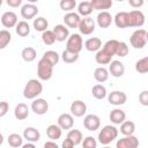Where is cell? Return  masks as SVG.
Returning <instances> with one entry per match:
<instances>
[{
	"mask_svg": "<svg viewBox=\"0 0 148 148\" xmlns=\"http://www.w3.org/2000/svg\"><path fill=\"white\" fill-rule=\"evenodd\" d=\"M43 92V84L40 82V80L37 79H30L23 89V96L27 99H36L38 98V96Z\"/></svg>",
	"mask_w": 148,
	"mask_h": 148,
	"instance_id": "cell-1",
	"label": "cell"
},
{
	"mask_svg": "<svg viewBox=\"0 0 148 148\" xmlns=\"http://www.w3.org/2000/svg\"><path fill=\"white\" fill-rule=\"evenodd\" d=\"M118 133H119V131H118V128L114 125H105L98 132V135H97L98 142L101 145H103V146H108L113 140L117 139Z\"/></svg>",
	"mask_w": 148,
	"mask_h": 148,
	"instance_id": "cell-2",
	"label": "cell"
},
{
	"mask_svg": "<svg viewBox=\"0 0 148 148\" xmlns=\"http://www.w3.org/2000/svg\"><path fill=\"white\" fill-rule=\"evenodd\" d=\"M53 67L49 61L40 58L37 64V76L40 81H49L53 75Z\"/></svg>",
	"mask_w": 148,
	"mask_h": 148,
	"instance_id": "cell-3",
	"label": "cell"
},
{
	"mask_svg": "<svg viewBox=\"0 0 148 148\" xmlns=\"http://www.w3.org/2000/svg\"><path fill=\"white\" fill-rule=\"evenodd\" d=\"M147 42V30L145 29H136L130 37V43L134 49H143Z\"/></svg>",
	"mask_w": 148,
	"mask_h": 148,
	"instance_id": "cell-4",
	"label": "cell"
},
{
	"mask_svg": "<svg viewBox=\"0 0 148 148\" xmlns=\"http://www.w3.org/2000/svg\"><path fill=\"white\" fill-rule=\"evenodd\" d=\"M83 49V39L80 34H72L66 42V50L74 53H80Z\"/></svg>",
	"mask_w": 148,
	"mask_h": 148,
	"instance_id": "cell-5",
	"label": "cell"
},
{
	"mask_svg": "<svg viewBox=\"0 0 148 148\" xmlns=\"http://www.w3.org/2000/svg\"><path fill=\"white\" fill-rule=\"evenodd\" d=\"M39 9L36 5H34L32 2H27L24 3L22 7H21V16L25 20V21H29V20H35L37 14H38Z\"/></svg>",
	"mask_w": 148,
	"mask_h": 148,
	"instance_id": "cell-6",
	"label": "cell"
},
{
	"mask_svg": "<svg viewBox=\"0 0 148 148\" xmlns=\"http://www.w3.org/2000/svg\"><path fill=\"white\" fill-rule=\"evenodd\" d=\"M83 126L86 130H88L90 132H95V131L99 130V127H101V119L97 114H94V113L87 114L83 118Z\"/></svg>",
	"mask_w": 148,
	"mask_h": 148,
	"instance_id": "cell-7",
	"label": "cell"
},
{
	"mask_svg": "<svg viewBox=\"0 0 148 148\" xmlns=\"http://www.w3.org/2000/svg\"><path fill=\"white\" fill-rule=\"evenodd\" d=\"M95 27H96V22L94 21V18L88 16V17L81 18V22H80V25H79L77 29H79L80 34L88 36V35H91L95 31Z\"/></svg>",
	"mask_w": 148,
	"mask_h": 148,
	"instance_id": "cell-8",
	"label": "cell"
},
{
	"mask_svg": "<svg viewBox=\"0 0 148 148\" xmlns=\"http://www.w3.org/2000/svg\"><path fill=\"white\" fill-rule=\"evenodd\" d=\"M127 101V96L124 91L121 90H113L110 94H108V102L111 105L114 106H120L123 104H125Z\"/></svg>",
	"mask_w": 148,
	"mask_h": 148,
	"instance_id": "cell-9",
	"label": "cell"
},
{
	"mask_svg": "<svg viewBox=\"0 0 148 148\" xmlns=\"http://www.w3.org/2000/svg\"><path fill=\"white\" fill-rule=\"evenodd\" d=\"M130 14V28L134 27V28H141L145 24L146 17L145 14L139 10V9H133L131 12H128Z\"/></svg>",
	"mask_w": 148,
	"mask_h": 148,
	"instance_id": "cell-10",
	"label": "cell"
},
{
	"mask_svg": "<svg viewBox=\"0 0 148 148\" xmlns=\"http://www.w3.org/2000/svg\"><path fill=\"white\" fill-rule=\"evenodd\" d=\"M139 147V139L135 135L123 136L118 139L116 142V148H138Z\"/></svg>",
	"mask_w": 148,
	"mask_h": 148,
	"instance_id": "cell-11",
	"label": "cell"
},
{
	"mask_svg": "<svg viewBox=\"0 0 148 148\" xmlns=\"http://www.w3.org/2000/svg\"><path fill=\"white\" fill-rule=\"evenodd\" d=\"M31 110L38 114V116H43L49 110V103L46 99L44 98H36L31 102Z\"/></svg>",
	"mask_w": 148,
	"mask_h": 148,
	"instance_id": "cell-12",
	"label": "cell"
},
{
	"mask_svg": "<svg viewBox=\"0 0 148 148\" xmlns=\"http://www.w3.org/2000/svg\"><path fill=\"white\" fill-rule=\"evenodd\" d=\"M69 111L73 117H82L87 112V104L81 99H76L72 102L69 106Z\"/></svg>",
	"mask_w": 148,
	"mask_h": 148,
	"instance_id": "cell-13",
	"label": "cell"
},
{
	"mask_svg": "<svg viewBox=\"0 0 148 148\" xmlns=\"http://www.w3.org/2000/svg\"><path fill=\"white\" fill-rule=\"evenodd\" d=\"M17 23H18L17 15L14 12H12V10L5 12L1 15V24L5 28H14V27L17 25Z\"/></svg>",
	"mask_w": 148,
	"mask_h": 148,
	"instance_id": "cell-14",
	"label": "cell"
},
{
	"mask_svg": "<svg viewBox=\"0 0 148 148\" xmlns=\"http://www.w3.org/2000/svg\"><path fill=\"white\" fill-rule=\"evenodd\" d=\"M80 22H81V16L77 13L71 12V13H66L64 16V23L67 28L76 29V28H79Z\"/></svg>",
	"mask_w": 148,
	"mask_h": 148,
	"instance_id": "cell-15",
	"label": "cell"
},
{
	"mask_svg": "<svg viewBox=\"0 0 148 148\" xmlns=\"http://www.w3.org/2000/svg\"><path fill=\"white\" fill-rule=\"evenodd\" d=\"M113 22L117 28L119 29H125L130 28V14L128 12H119L114 15Z\"/></svg>",
	"mask_w": 148,
	"mask_h": 148,
	"instance_id": "cell-16",
	"label": "cell"
},
{
	"mask_svg": "<svg viewBox=\"0 0 148 148\" xmlns=\"http://www.w3.org/2000/svg\"><path fill=\"white\" fill-rule=\"evenodd\" d=\"M109 73L113 77H121L125 74V65L120 60H112L109 64Z\"/></svg>",
	"mask_w": 148,
	"mask_h": 148,
	"instance_id": "cell-17",
	"label": "cell"
},
{
	"mask_svg": "<svg viewBox=\"0 0 148 148\" xmlns=\"http://www.w3.org/2000/svg\"><path fill=\"white\" fill-rule=\"evenodd\" d=\"M57 124L61 127V130H72L74 126V117L72 113H61L58 117Z\"/></svg>",
	"mask_w": 148,
	"mask_h": 148,
	"instance_id": "cell-18",
	"label": "cell"
},
{
	"mask_svg": "<svg viewBox=\"0 0 148 148\" xmlns=\"http://www.w3.org/2000/svg\"><path fill=\"white\" fill-rule=\"evenodd\" d=\"M53 34L56 36V40L57 42H65L71 36L69 35V30L65 24H57L53 28Z\"/></svg>",
	"mask_w": 148,
	"mask_h": 148,
	"instance_id": "cell-19",
	"label": "cell"
},
{
	"mask_svg": "<svg viewBox=\"0 0 148 148\" xmlns=\"http://www.w3.org/2000/svg\"><path fill=\"white\" fill-rule=\"evenodd\" d=\"M113 21V17L112 15L106 10V12H99L97 14V17H96V23L98 24V27L101 28H109L111 25Z\"/></svg>",
	"mask_w": 148,
	"mask_h": 148,
	"instance_id": "cell-20",
	"label": "cell"
},
{
	"mask_svg": "<svg viewBox=\"0 0 148 148\" xmlns=\"http://www.w3.org/2000/svg\"><path fill=\"white\" fill-rule=\"evenodd\" d=\"M109 118H110V120L113 125H121L126 120V113H125L124 110L116 108L110 112Z\"/></svg>",
	"mask_w": 148,
	"mask_h": 148,
	"instance_id": "cell-21",
	"label": "cell"
},
{
	"mask_svg": "<svg viewBox=\"0 0 148 148\" xmlns=\"http://www.w3.org/2000/svg\"><path fill=\"white\" fill-rule=\"evenodd\" d=\"M23 138L28 141V142H31V143H35L37 141H39L40 139V133L39 131L36 128V127H27L24 128L23 131Z\"/></svg>",
	"mask_w": 148,
	"mask_h": 148,
	"instance_id": "cell-22",
	"label": "cell"
},
{
	"mask_svg": "<svg viewBox=\"0 0 148 148\" xmlns=\"http://www.w3.org/2000/svg\"><path fill=\"white\" fill-rule=\"evenodd\" d=\"M84 47L89 52H98L102 49V40L98 37H90L84 42Z\"/></svg>",
	"mask_w": 148,
	"mask_h": 148,
	"instance_id": "cell-23",
	"label": "cell"
},
{
	"mask_svg": "<svg viewBox=\"0 0 148 148\" xmlns=\"http://www.w3.org/2000/svg\"><path fill=\"white\" fill-rule=\"evenodd\" d=\"M29 108L25 103H18L14 109V116L17 120H24L29 117Z\"/></svg>",
	"mask_w": 148,
	"mask_h": 148,
	"instance_id": "cell-24",
	"label": "cell"
},
{
	"mask_svg": "<svg viewBox=\"0 0 148 148\" xmlns=\"http://www.w3.org/2000/svg\"><path fill=\"white\" fill-rule=\"evenodd\" d=\"M61 134H62V130L58 124H51L46 128V135L52 141H56V140L60 139Z\"/></svg>",
	"mask_w": 148,
	"mask_h": 148,
	"instance_id": "cell-25",
	"label": "cell"
},
{
	"mask_svg": "<svg viewBox=\"0 0 148 148\" xmlns=\"http://www.w3.org/2000/svg\"><path fill=\"white\" fill-rule=\"evenodd\" d=\"M91 6L92 9L101 10V12H106V9H110L113 5L112 0H91Z\"/></svg>",
	"mask_w": 148,
	"mask_h": 148,
	"instance_id": "cell-26",
	"label": "cell"
},
{
	"mask_svg": "<svg viewBox=\"0 0 148 148\" xmlns=\"http://www.w3.org/2000/svg\"><path fill=\"white\" fill-rule=\"evenodd\" d=\"M109 75H110L109 69H106V68L103 67V66H99V67H97V68L94 71V79H95L98 83L105 82V81L109 79Z\"/></svg>",
	"mask_w": 148,
	"mask_h": 148,
	"instance_id": "cell-27",
	"label": "cell"
},
{
	"mask_svg": "<svg viewBox=\"0 0 148 148\" xmlns=\"http://www.w3.org/2000/svg\"><path fill=\"white\" fill-rule=\"evenodd\" d=\"M92 6L90 1H81L77 5V14L83 17H88L92 13Z\"/></svg>",
	"mask_w": 148,
	"mask_h": 148,
	"instance_id": "cell-28",
	"label": "cell"
},
{
	"mask_svg": "<svg viewBox=\"0 0 148 148\" xmlns=\"http://www.w3.org/2000/svg\"><path fill=\"white\" fill-rule=\"evenodd\" d=\"M91 95L96 99H103V98L108 97V91H106V88L103 84L97 83V84L92 86V88H91Z\"/></svg>",
	"mask_w": 148,
	"mask_h": 148,
	"instance_id": "cell-29",
	"label": "cell"
},
{
	"mask_svg": "<svg viewBox=\"0 0 148 148\" xmlns=\"http://www.w3.org/2000/svg\"><path fill=\"white\" fill-rule=\"evenodd\" d=\"M135 132V124L132 120H125L121 125H120V133L124 136H128V135H134Z\"/></svg>",
	"mask_w": 148,
	"mask_h": 148,
	"instance_id": "cell-30",
	"label": "cell"
},
{
	"mask_svg": "<svg viewBox=\"0 0 148 148\" xmlns=\"http://www.w3.org/2000/svg\"><path fill=\"white\" fill-rule=\"evenodd\" d=\"M23 135H20L17 133H12L7 138V142L13 148H21L23 146Z\"/></svg>",
	"mask_w": 148,
	"mask_h": 148,
	"instance_id": "cell-31",
	"label": "cell"
},
{
	"mask_svg": "<svg viewBox=\"0 0 148 148\" xmlns=\"http://www.w3.org/2000/svg\"><path fill=\"white\" fill-rule=\"evenodd\" d=\"M32 27H34V29H35L36 31H40V32L43 34L44 31L47 30V28H49V22H47V20H46L45 17L38 16V17H36V18L34 20Z\"/></svg>",
	"mask_w": 148,
	"mask_h": 148,
	"instance_id": "cell-32",
	"label": "cell"
},
{
	"mask_svg": "<svg viewBox=\"0 0 148 148\" xmlns=\"http://www.w3.org/2000/svg\"><path fill=\"white\" fill-rule=\"evenodd\" d=\"M21 57L25 62H31V61H34L36 59L37 51L31 46H27L21 51Z\"/></svg>",
	"mask_w": 148,
	"mask_h": 148,
	"instance_id": "cell-33",
	"label": "cell"
},
{
	"mask_svg": "<svg viewBox=\"0 0 148 148\" xmlns=\"http://www.w3.org/2000/svg\"><path fill=\"white\" fill-rule=\"evenodd\" d=\"M30 30H31V28H30L29 23H28L25 20L18 21L17 25L15 27V31H16V34H17L18 36H21V37H25V36H28V35L30 34Z\"/></svg>",
	"mask_w": 148,
	"mask_h": 148,
	"instance_id": "cell-34",
	"label": "cell"
},
{
	"mask_svg": "<svg viewBox=\"0 0 148 148\" xmlns=\"http://www.w3.org/2000/svg\"><path fill=\"white\" fill-rule=\"evenodd\" d=\"M111 59H112V57L108 52H105L103 49H101L98 52H96L95 60H96V62L98 65H109L112 61Z\"/></svg>",
	"mask_w": 148,
	"mask_h": 148,
	"instance_id": "cell-35",
	"label": "cell"
},
{
	"mask_svg": "<svg viewBox=\"0 0 148 148\" xmlns=\"http://www.w3.org/2000/svg\"><path fill=\"white\" fill-rule=\"evenodd\" d=\"M118 45H119V40H117V39H109V40L103 45L102 49H103L105 52H108L111 57H113V56H116V53H117Z\"/></svg>",
	"mask_w": 148,
	"mask_h": 148,
	"instance_id": "cell-36",
	"label": "cell"
},
{
	"mask_svg": "<svg viewBox=\"0 0 148 148\" xmlns=\"http://www.w3.org/2000/svg\"><path fill=\"white\" fill-rule=\"evenodd\" d=\"M42 58L45 59L46 61H49L52 66H56V65L59 62V60H60L59 53H58L57 51H53V50H49V51L44 52V54H43Z\"/></svg>",
	"mask_w": 148,
	"mask_h": 148,
	"instance_id": "cell-37",
	"label": "cell"
},
{
	"mask_svg": "<svg viewBox=\"0 0 148 148\" xmlns=\"http://www.w3.org/2000/svg\"><path fill=\"white\" fill-rule=\"evenodd\" d=\"M69 140L73 141V143L76 146V145H80L82 143L83 141V135H82V132L79 131V130H69L68 133H67V136Z\"/></svg>",
	"mask_w": 148,
	"mask_h": 148,
	"instance_id": "cell-38",
	"label": "cell"
},
{
	"mask_svg": "<svg viewBox=\"0 0 148 148\" xmlns=\"http://www.w3.org/2000/svg\"><path fill=\"white\" fill-rule=\"evenodd\" d=\"M60 57H61V59H62V61L65 64H74L79 59V53H74L72 51L64 50Z\"/></svg>",
	"mask_w": 148,
	"mask_h": 148,
	"instance_id": "cell-39",
	"label": "cell"
},
{
	"mask_svg": "<svg viewBox=\"0 0 148 148\" xmlns=\"http://www.w3.org/2000/svg\"><path fill=\"white\" fill-rule=\"evenodd\" d=\"M12 42V34L7 29L0 30V49L3 50Z\"/></svg>",
	"mask_w": 148,
	"mask_h": 148,
	"instance_id": "cell-40",
	"label": "cell"
},
{
	"mask_svg": "<svg viewBox=\"0 0 148 148\" xmlns=\"http://www.w3.org/2000/svg\"><path fill=\"white\" fill-rule=\"evenodd\" d=\"M135 71L140 74L148 73V57H143L135 62Z\"/></svg>",
	"mask_w": 148,
	"mask_h": 148,
	"instance_id": "cell-41",
	"label": "cell"
},
{
	"mask_svg": "<svg viewBox=\"0 0 148 148\" xmlns=\"http://www.w3.org/2000/svg\"><path fill=\"white\" fill-rule=\"evenodd\" d=\"M42 40L45 45H53L56 40V36L53 34V30H46L42 34Z\"/></svg>",
	"mask_w": 148,
	"mask_h": 148,
	"instance_id": "cell-42",
	"label": "cell"
},
{
	"mask_svg": "<svg viewBox=\"0 0 148 148\" xmlns=\"http://www.w3.org/2000/svg\"><path fill=\"white\" fill-rule=\"evenodd\" d=\"M59 6H60V8L64 12L71 13L76 7V1L75 0H61L60 3H59Z\"/></svg>",
	"mask_w": 148,
	"mask_h": 148,
	"instance_id": "cell-43",
	"label": "cell"
},
{
	"mask_svg": "<svg viewBox=\"0 0 148 148\" xmlns=\"http://www.w3.org/2000/svg\"><path fill=\"white\" fill-rule=\"evenodd\" d=\"M82 148H97V140L94 136H86L82 141Z\"/></svg>",
	"mask_w": 148,
	"mask_h": 148,
	"instance_id": "cell-44",
	"label": "cell"
},
{
	"mask_svg": "<svg viewBox=\"0 0 148 148\" xmlns=\"http://www.w3.org/2000/svg\"><path fill=\"white\" fill-rule=\"evenodd\" d=\"M128 54V46L125 42H119V45H118V50H117V53L116 56L120 57V58H124Z\"/></svg>",
	"mask_w": 148,
	"mask_h": 148,
	"instance_id": "cell-45",
	"label": "cell"
},
{
	"mask_svg": "<svg viewBox=\"0 0 148 148\" xmlns=\"http://www.w3.org/2000/svg\"><path fill=\"white\" fill-rule=\"evenodd\" d=\"M139 103L142 106H148V90H142L139 94Z\"/></svg>",
	"mask_w": 148,
	"mask_h": 148,
	"instance_id": "cell-46",
	"label": "cell"
},
{
	"mask_svg": "<svg viewBox=\"0 0 148 148\" xmlns=\"http://www.w3.org/2000/svg\"><path fill=\"white\" fill-rule=\"evenodd\" d=\"M8 111H9V104H8V102L2 101V102L0 103V117L6 116Z\"/></svg>",
	"mask_w": 148,
	"mask_h": 148,
	"instance_id": "cell-47",
	"label": "cell"
},
{
	"mask_svg": "<svg viewBox=\"0 0 148 148\" xmlns=\"http://www.w3.org/2000/svg\"><path fill=\"white\" fill-rule=\"evenodd\" d=\"M145 1L143 0H128V5L133 8H139L141 6H143Z\"/></svg>",
	"mask_w": 148,
	"mask_h": 148,
	"instance_id": "cell-48",
	"label": "cell"
},
{
	"mask_svg": "<svg viewBox=\"0 0 148 148\" xmlns=\"http://www.w3.org/2000/svg\"><path fill=\"white\" fill-rule=\"evenodd\" d=\"M6 3H7L9 7L16 8V7H20V6L22 5V0H7Z\"/></svg>",
	"mask_w": 148,
	"mask_h": 148,
	"instance_id": "cell-49",
	"label": "cell"
},
{
	"mask_svg": "<svg viewBox=\"0 0 148 148\" xmlns=\"http://www.w3.org/2000/svg\"><path fill=\"white\" fill-rule=\"evenodd\" d=\"M74 143H73V141L72 140H69L68 138H66L64 141H62V143H61V148H74Z\"/></svg>",
	"mask_w": 148,
	"mask_h": 148,
	"instance_id": "cell-50",
	"label": "cell"
},
{
	"mask_svg": "<svg viewBox=\"0 0 148 148\" xmlns=\"http://www.w3.org/2000/svg\"><path fill=\"white\" fill-rule=\"evenodd\" d=\"M44 148H59V146L56 143V141H52V140H49L44 143Z\"/></svg>",
	"mask_w": 148,
	"mask_h": 148,
	"instance_id": "cell-51",
	"label": "cell"
},
{
	"mask_svg": "<svg viewBox=\"0 0 148 148\" xmlns=\"http://www.w3.org/2000/svg\"><path fill=\"white\" fill-rule=\"evenodd\" d=\"M21 148H36V146H35V143H31V142H27V143H24Z\"/></svg>",
	"mask_w": 148,
	"mask_h": 148,
	"instance_id": "cell-52",
	"label": "cell"
},
{
	"mask_svg": "<svg viewBox=\"0 0 148 148\" xmlns=\"http://www.w3.org/2000/svg\"><path fill=\"white\" fill-rule=\"evenodd\" d=\"M103 148H111V147H109V146H104Z\"/></svg>",
	"mask_w": 148,
	"mask_h": 148,
	"instance_id": "cell-53",
	"label": "cell"
},
{
	"mask_svg": "<svg viewBox=\"0 0 148 148\" xmlns=\"http://www.w3.org/2000/svg\"><path fill=\"white\" fill-rule=\"evenodd\" d=\"M147 39H148V31H147Z\"/></svg>",
	"mask_w": 148,
	"mask_h": 148,
	"instance_id": "cell-54",
	"label": "cell"
}]
</instances>
